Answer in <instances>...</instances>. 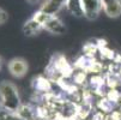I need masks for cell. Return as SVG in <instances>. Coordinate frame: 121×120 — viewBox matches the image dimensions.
<instances>
[{
  "instance_id": "6da1fadb",
  "label": "cell",
  "mask_w": 121,
  "mask_h": 120,
  "mask_svg": "<svg viewBox=\"0 0 121 120\" xmlns=\"http://www.w3.org/2000/svg\"><path fill=\"white\" fill-rule=\"evenodd\" d=\"M0 102L4 109L11 112H19L22 108V102L17 87L9 80L0 83Z\"/></svg>"
},
{
  "instance_id": "7c38bea8",
  "label": "cell",
  "mask_w": 121,
  "mask_h": 120,
  "mask_svg": "<svg viewBox=\"0 0 121 120\" xmlns=\"http://www.w3.org/2000/svg\"><path fill=\"white\" fill-rule=\"evenodd\" d=\"M3 64H4V60H3L1 57H0V70H1V67H3Z\"/></svg>"
},
{
  "instance_id": "52a82bcc",
  "label": "cell",
  "mask_w": 121,
  "mask_h": 120,
  "mask_svg": "<svg viewBox=\"0 0 121 120\" xmlns=\"http://www.w3.org/2000/svg\"><path fill=\"white\" fill-rule=\"evenodd\" d=\"M41 30H43V25L35 18V17H31L29 18L22 28V31L25 36H34L36 35L37 32H40Z\"/></svg>"
},
{
  "instance_id": "277c9868",
  "label": "cell",
  "mask_w": 121,
  "mask_h": 120,
  "mask_svg": "<svg viewBox=\"0 0 121 120\" xmlns=\"http://www.w3.org/2000/svg\"><path fill=\"white\" fill-rule=\"evenodd\" d=\"M44 30L52 32V34H55V35H62V34L66 32V27L65 24L62 23V21L56 16H50L49 19L46 22L44 27H43Z\"/></svg>"
},
{
  "instance_id": "8fae6325",
  "label": "cell",
  "mask_w": 121,
  "mask_h": 120,
  "mask_svg": "<svg viewBox=\"0 0 121 120\" xmlns=\"http://www.w3.org/2000/svg\"><path fill=\"white\" fill-rule=\"evenodd\" d=\"M28 3H30V4H36V3H39L40 0H26Z\"/></svg>"
},
{
  "instance_id": "4fadbf2b",
  "label": "cell",
  "mask_w": 121,
  "mask_h": 120,
  "mask_svg": "<svg viewBox=\"0 0 121 120\" xmlns=\"http://www.w3.org/2000/svg\"><path fill=\"white\" fill-rule=\"evenodd\" d=\"M4 109V107H3V105H1V102H0V112H1Z\"/></svg>"
},
{
  "instance_id": "3957f363",
  "label": "cell",
  "mask_w": 121,
  "mask_h": 120,
  "mask_svg": "<svg viewBox=\"0 0 121 120\" xmlns=\"http://www.w3.org/2000/svg\"><path fill=\"white\" fill-rule=\"evenodd\" d=\"M7 68L13 77L22 78L26 75V72L29 70V65H28L26 60L23 58H13L9 61Z\"/></svg>"
},
{
  "instance_id": "5b68a950",
  "label": "cell",
  "mask_w": 121,
  "mask_h": 120,
  "mask_svg": "<svg viewBox=\"0 0 121 120\" xmlns=\"http://www.w3.org/2000/svg\"><path fill=\"white\" fill-rule=\"evenodd\" d=\"M103 11L110 18L121 16V0H102Z\"/></svg>"
},
{
  "instance_id": "ba28073f",
  "label": "cell",
  "mask_w": 121,
  "mask_h": 120,
  "mask_svg": "<svg viewBox=\"0 0 121 120\" xmlns=\"http://www.w3.org/2000/svg\"><path fill=\"white\" fill-rule=\"evenodd\" d=\"M65 7H66L68 13L77 17V18H80V17L84 16L82 0H66Z\"/></svg>"
},
{
  "instance_id": "9c48e42d",
  "label": "cell",
  "mask_w": 121,
  "mask_h": 120,
  "mask_svg": "<svg viewBox=\"0 0 121 120\" xmlns=\"http://www.w3.org/2000/svg\"><path fill=\"white\" fill-rule=\"evenodd\" d=\"M0 120H25L18 112H11L7 109H3L0 112Z\"/></svg>"
},
{
  "instance_id": "8992f818",
  "label": "cell",
  "mask_w": 121,
  "mask_h": 120,
  "mask_svg": "<svg viewBox=\"0 0 121 120\" xmlns=\"http://www.w3.org/2000/svg\"><path fill=\"white\" fill-rule=\"evenodd\" d=\"M65 4H66V0H46L40 7V10L46 12L47 14L56 16V13L62 7H65Z\"/></svg>"
},
{
  "instance_id": "7a4b0ae2",
  "label": "cell",
  "mask_w": 121,
  "mask_h": 120,
  "mask_svg": "<svg viewBox=\"0 0 121 120\" xmlns=\"http://www.w3.org/2000/svg\"><path fill=\"white\" fill-rule=\"evenodd\" d=\"M84 17L89 21H94L103 10L102 0H82Z\"/></svg>"
},
{
  "instance_id": "30bf717a",
  "label": "cell",
  "mask_w": 121,
  "mask_h": 120,
  "mask_svg": "<svg viewBox=\"0 0 121 120\" xmlns=\"http://www.w3.org/2000/svg\"><path fill=\"white\" fill-rule=\"evenodd\" d=\"M9 18V16H7V12L4 11L1 7H0V24H4Z\"/></svg>"
}]
</instances>
